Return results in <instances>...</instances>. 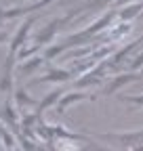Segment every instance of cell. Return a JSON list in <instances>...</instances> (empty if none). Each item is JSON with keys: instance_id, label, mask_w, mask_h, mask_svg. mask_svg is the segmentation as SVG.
<instances>
[{"instance_id": "cell-1", "label": "cell", "mask_w": 143, "mask_h": 151, "mask_svg": "<svg viewBox=\"0 0 143 151\" xmlns=\"http://www.w3.org/2000/svg\"><path fill=\"white\" fill-rule=\"evenodd\" d=\"M76 13L78 11H74V13H67V15H63V17H57V19H53V21L38 34V36H36V44H38V46H46L48 42H53V38H55V34L69 21V19H74L76 17Z\"/></svg>"}, {"instance_id": "cell-2", "label": "cell", "mask_w": 143, "mask_h": 151, "mask_svg": "<svg viewBox=\"0 0 143 151\" xmlns=\"http://www.w3.org/2000/svg\"><path fill=\"white\" fill-rule=\"evenodd\" d=\"M139 80H143L141 71H129V73H118V76H112L110 84H105V86H103L101 94H105V97H110V94L118 92V90H120L122 86H126V84H131V82H139Z\"/></svg>"}, {"instance_id": "cell-3", "label": "cell", "mask_w": 143, "mask_h": 151, "mask_svg": "<svg viewBox=\"0 0 143 151\" xmlns=\"http://www.w3.org/2000/svg\"><path fill=\"white\" fill-rule=\"evenodd\" d=\"M99 139L103 141H118L124 147H139L143 145V130H133V132H107V134H99Z\"/></svg>"}, {"instance_id": "cell-4", "label": "cell", "mask_w": 143, "mask_h": 151, "mask_svg": "<svg viewBox=\"0 0 143 151\" xmlns=\"http://www.w3.org/2000/svg\"><path fill=\"white\" fill-rule=\"evenodd\" d=\"M97 97H95V94H91V92H65L63 94V97L59 99V103L55 105V111L59 113V116H63V113H65V109L72 105V103H78V101H95Z\"/></svg>"}, {"instance_id": "cell-5", "label": "cell", "mask_w": 143, "mask_h": 151, "mask_svg": "<svg viewBox=\"0 0 143 151\" xmlns=\"http://www.w3.org/2000/svg\"><path fill=\"white\" fill-rule=\"evenodd\" d=\"M105 69H107V65H105V61L103 63H97L91 71H86V73H82V78H78L76 80V86L78 88H82V86H97V84H101L103 82V76H105Z\"/></svg>"}, {"instance_id": "cell-6", "label": "cell", "mask_w": 143, "mask_h": 151, "mask_svg": "<svg viewBox=\"0 0 143 151\" xmlns=\"http://www.w3.org/2000/svg\"><path fill=\"white\" fill-rule=\"evenodd\" d=\"M34 21H36V17H30L27 21H23V25L17 29V34L13 36V40H11V55H13V57L19 52V50H21V46L27 42V36H30V32H32Z\"/></svg>"}, {"instance_id": "cell-7", "label": "cell", "mask_w": 143, "mask_h": 151, "mask_svg": "<svg viewBox=\"0 0 143 151\" xmlns=\"http://www.w3.org/2000/svg\"><path fill=\"white\" fill-rule=\"evenodd\" d=\"M141 44H143V38H137V40H133V42H129L126 46H122V48H118L114 55H112V59H107L105 61V65L107 67H114V69H118V65L126 59V57L133 52V50H137V48H141Z\"/></svg>"}, {"instance_id": "cell-8", "label": "cell", "mask_w": 143, "mask_h": 151, "mask_svg": "<svg viewBox=\"0 0 143 151\" xmlns=\"http://www.w3.org/2000/svg\"><path fill=\"white\" fill-rule=\"evenodd\" d=\"M72 78H76L72 69H48L44 76L40 78H34L30 84H42V82H67Z\"/></svg>"}, {"instance_id": "cell-9", "label": "cell", "mask_w": 143, "mask_h": 151, "mask_svg": "<svg viewBox=\"0 0 143 151\" xmlns=\"http://www.w3.org/2000/svg\"><path fill=\"white\" fill-rule=\"evenodd\" d=\"M63 94H65V90H63V88H55V90H51V92L46 94V97H44L38 105H36V116L40 118V116H42V113H44L48 107L57 105V103H59V99L63 97Z\"/></svg>"}, {"instance_id": "cell-10", "label": "cell", "mask_w": 143, "mask_h": 151, "mask_svg": "<svg viewBox=\"0 0 143 151\" xmlns=\"http://www.w3.org/2000/svg\"><path fill=\"white\" fill-rule=\"evenodd\" d=\"M143 15V0H137V2H131V4H126L122 11H118V17H120V21H124V23H131L133 19H137V17H141Z\"/></svg>"}, {"instance_id": "cell-11", "label": "cell", "mask_w": 143, "mask_h": 151, "mask_svg": "<svg viewBox=\"0 0 143 151\" xmlns=\"http://www.w3.org/2000/svg\"><path fill=\"white\" fill-rule=\"evenodd\" d=\"M13 65H15V57L11 55V57H9V61H6V65H4L2 82H0V90H2V92L13 90Z\"/></svg>"}, {"instance_id": "cell-12", "label": "cell", "mask_w": 143, "mask_h": 151, "mask_svg": "<svg viewBox=\"0 0 143 151\" xmlns=\"http://www.w3.org/2000/svg\"><path fill=\"white\" fill-rule=\"evenodd\" d=\"M44 61H46L44 57H40V55H34V57H30V61H25V63H21V65H19V69H21L25 76H30V73H32L36 67H40Z\"/></svg>"}, {"instance_id": "cell-13", "label": "cell", "mask_w": 143, "mask_h": 151, "mask_svg": "<svg viewBox=\"0 0 143 151\" xmlns=\"http://www.w3.org/2000/svg\"><path fill=\"white\" fill-rule=\"evenodd\" d=\"M15 99H17V103H19V107H34V105H38V103H36L32 97H30V94H27V90L25 88H19V90H17V94H15Z\"/></svg>"}, {"instance_id": "cell-14", "label": "cell", "mask_w": 143, "mask_h": 151, "mask_svg": "<svg viewBox=\"0 0 143 151\" xmlns=\"http://www.w3.org/2000/svg\"><path fill=\"white\" fill-rule=\"evenodd\" d=\"M0 116H2V120H6L11 126H17V113H15V109H13V105H11L9 101L2 105V109H0Z\"/></svg>"}, {"instance_id": "cell-15", "label": "cell", "mask_w": 143, "mask_h": 151, "mask_svg": "<svg viewBox=\"0 0 143 151\" xmlns=\"http://www.w3.org/2000/svg\"><path fill=\"white\" fill-rule=\"evenodd\" d=\"M122 103H129L135 107H143V94H120L118 97Z\"/></svg>"}, {"instance_id": "cell-16", "label": "cell", "mask_w": 143, "mask_h": 151, "mask_svg": "<svg viewBox=\"0 0 143 151\" xmlns=\"http://www.w3.org/2000/svg\"><path fill=\"white\" fill-rule=\"evenodd\" d=\"M129 69H131V71H141V69H143V50H139V52L133 57Z\"/></svg>"}, {"instance_id": "cell-17", "label": "cell", "mask_w": 143, "mask_h": 151, "mask_svg": "<svg viewBox=\"0 0 143 151\" xmlns=\"http://www.w3.org/2000/svg\"><path fill=\"white\" fill-rule=\"evenodd\" d=\"M88 147H91L93 151H112V149H105V147H99V145H95L93 141H88Z\"/></svg>"}, {"instance_id": "cell-18", "label": "cell", "mask_w": 143, "mask_h": 151, "mask_svg": "<svg viewBox=\"0 0 143 151\" xmlns=\"http://www.w3.org/2000/svg\"><path fill=\"white\" fill-rule=\"evenodd\" d=\"M131 151H143V145H139V147H133Z\"/></svg>"}, {"instance_id": "cell-19", "label": "cell", "mask_w": 143, "mask_h": 151, "mask_svg": "<svg viewBox=\"0 0 143 151\" xmlns=\"http://www.w3.org/2000/svg\"><path fill=\"white\" fill-rule=\"evenodd\" d=\"M34 151H46V149H44V147H36Z\"/></svg>"}, {"instance_id": "cell-20", "label": "cell", "mask_w": 143, "mask_h": 151, "mask_svg": "<svg viewBox=\"0 0 143 151\" xmlns=\"http://www.w3.org/2000/svg\"><path fill=\"white\" fill-rule=\"evenodd\" d=\"M141 76H143V69H141Z\"/></svg>"}]
</instances>
